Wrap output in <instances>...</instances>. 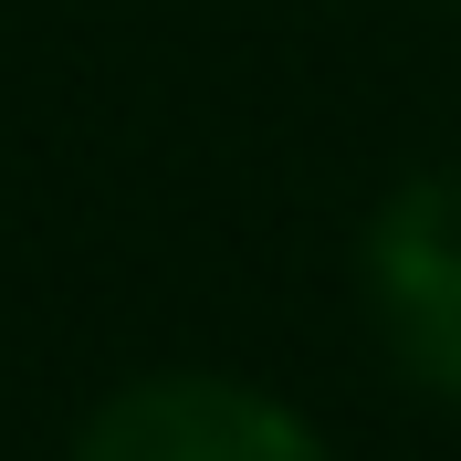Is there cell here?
<instances>
[{"label":"cell","mask_w":461,"mask_h":461,"mask_svg":"<svg viewBox=\"0 0 461 461\" xmlns=\"http://www.w3.org/2000/svg\"><path fill=\"white\" fill-rule=\"evenodd\" d=\"M357 294L388 367L430 409H461V168H409L357 230Z\"/></svg>","instance_id":"1"},{"label":"cell","mask_w":461,"mask_h":461,"mask_svg":"<svg viewBox=\"0 0 461 461\" xmlns=\"http://www.w3.org/2000/svg\"><path fill=\"white\" fill-rule=\"evenodd\" d=\"M74 461H336V440L262 377L147 367L85 409Z\"/></svg>","instance_id":"2"}]
</instances>
